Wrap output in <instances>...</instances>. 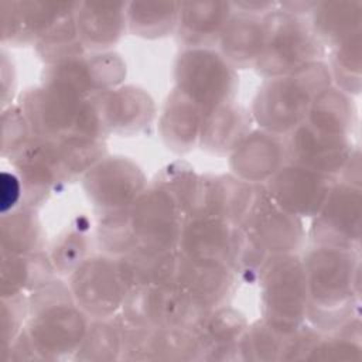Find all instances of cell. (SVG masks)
I'll list each match as a JSON object with an SVG mask.
<instances>
[{"label": "cell", "mask_w": 362, "mask_h": 362, "mask_svg": "<svg viewBox=\"0 0 362 362\" xmlns=\"http://www.w3.org/2000/svg\"><path fill=\"white\" fill-rule=\"evenodd\" d=\"M301 259L308 291L305 321L320 332H329L356 317L359 252L314 245Z\"/></svg>", "instance_id": "6da1fadb"}, {"label": "cell", "mask_w": 362, "mask_h": 362, "mask_svg": "<svg viewBox=\"0 0 362 362\" xmlns=\"http://www.w3.org/2000/svg\"><path fill=\"white\" fill-rule=\"evenodd\" d=\"M33 136L31 127L18 105L3 109L1 113V156L8 157Z\"/></svg>", "instance_id": "7dc6e473"}, {"label": "cell", "mask_w": 362, "mask_h": 362, "mask_svg": "<svg viewBox=\"0 0 362 362\" xmlns=\"http://www.w3.org/2000/svg\"><path fill=\"white\" fill-rule=\"evenodd\" d=\"M235 226L204 214L188 218L184 221L177 250L187 257L228 263Z\"/></svg>", "instance_id": "d4e9b609"}, {"label": "cell", "mask_w": 362, "mask_h": 362, "mask_svg": "<svg viewBox=\"0 0 362 362\" xmlns=\"http://www.w3.org/2000/svg\"><path fill=\"white\" fill-rule=\"evenodd\" d=\"M202 110L173 89L163 107L158 130L165 146L174 153L184 154L199 143Z\"/></svg>", "instance_id": "4316f807"}, {"label": "cell", "mask_w": 362, "mask_h": 362, "mask_svg": "<svg viewBox=\"0 0 362 362\" xmlns=\"http://www.w3.org/2000/svg\"><path fill=\"white\" fill-rule=\"evenodd\" d=\"M175 86L181 95L206 113L233 102L239 78L219 51L214 48H184L174 65Z\"/></svg>", "instance_id": "52a82bcc"}, {"label": "cell", "mask_w": 362, "mask_h": 362, "mask_svg": "<svg viewBox=\"0 0 362 362\" xmlns=\"http://www.w3.org/2000/svg\"><path fill=\"white\" fill-rule=\"evenodd\" d=\"M16 93V69L10 55L1 51V107L11 106Z\"/></svg>", "instance_id": "681fc988"}, {"label": "cell", "mask_w": 362, "mask_h": 362, "mask_svg": "<svg viewBox=\"0 0 362 362\" xmlns=\"http://www.w3.org/2000/svg\"><path fill=\"white\" fill-rule=\"evenodd\" d=\"M361 212V188L335 181L321 209L313 216L310 228L313 242L359 252Z\"/></svg>", "instance_id": "7c38bea8"}, {"label": "cell", "mask_w": 362, "mask_h": 362, "mask_svg": "<svg viewBox=\"0 0 362 362\" xmlns=\"http://www.w3.org/2000/svg\"><path fill=\"white\" fill-rule=\"evenodd\" d=\"M88 253V238L82 228H71L61 233L49 252V259L57 274L69 276Z\"/></svg>", "instance_id": "ee69618b"}, {"label": "cell", "mask_w": 362, "mask_h": 362, "mask_svg": "<svg viewBox=\"0 0 362 362\" xmlns=\"http://www.w3.org/2000/svg\"><path fill=\"white\" fill-rule=\"evenodd\" d=\"M86 197L102 214L132 206L147 188L143 170L123 156H105L82 175Z\"/></svg>", "instance_id": "8fae6325"}, {"label": "cell", "mask_w": 362, "mask_h": 362, "mask_svg": "<svg viewBox=\"0 0 362 362\" xmlns=\"http://www.w3.org/2000/svg\"><path fill=\"white\" fill-rule=\"evenodd\" d=\"M122 345V325L116 315L112 318H93L74 359L90 362L116 361L120 359Z\"/></svg>", "instance_id": "d590c367"}, {"label": "cell", "mask_w": 362, "mask_h": 362, "mask_svg": "<svg viewBox=\"0 0 362 362\" xmlns=\"http://www.w3.org/2000/svg\"><path fill=\"white\" fill-rule=\"evenodd\" d=\"M129 212L137 247L156 252L177 250L185 218L165 188L151 184L136 198Z\"/></svg>", "instance_id": "30bf717a"}, {"label": "cell", "mask_w": 362, "mask_h": 362, "mask_svg": "<svg viewBox=\"0 0 362 362\" xmlns=\"http://www.w3.org/2000/svg\"><path fill=\"white\" fill-rule=\"evenodd\" d=\"M236 281L238 277L228 263L192 259L178 252L175 283L209 308L223 305L232 296Z\"/></svg>", "instance_id": "d6986e66"}, {"label": "cell", "mask_w": 362, "mask_h": 362, "mask_svg": "<svg viewBox=\"0 0 362 362\" xmlns=\"http://www.w3.org/2000/svg\"><path fill=\"white\" fill-rule=\"evenodd\" d=\"M361 338L351 337L337 329L332 337H321L310 351L307 359L317 361H351L361 359Z\"/></svg>", "instance_id": "bcb514c9"}, {"label": "cell", "mask_w": 362, "mask_h": 362, "mask_svg": "<svg viewBox=\"0 0 362 362\" xmlns=\"http://www.w3.org/2000/svg\"><path fill=\"white\" fill-rule=\"evenodd\" d=\"M288 334L279 332L266 321L249 324L238 344L239 361L272 362L281 361Z\"/></svg>", "instance_id": "74e56055"}, {"label": "cell", "mask_w": 362, "mask_h": 362, "mask_svg": "<svg viewBox=\"0 0 362 362\" xmlns=\"http://www.w3.org/2000/svg\"><path fill=\"white\" fill-rule=\"evenodd\" d=\"M310 27L320 42L332 48L349 37L361 33L362 3L317 1L310 13Z\"/></svg>", "instance_id": "4dcf8cb0"}, {"label": "cell", "mask_w": 362, "mask_h": 362, "mask_svg": "<svg viewBox=\"0 0 362 362\" xmlns=\"http://www.w3.org/2000/svg\"><path fill=\"white\" fill-rule=\"evenodd\" d=\"M331 85L329 66L321 59L288 75L267 78L253 98L252 119L259 129L286 137L305 120L313 100Z\"/></svg>", "instance_id": "3957f363"}, {"label": "cell", "mask_w": 362, "mask_h": 362, "mask_svg": "<svg viewBox=\"0 0 362 362\" xmlns=\"http://www.w3.org/2000/svg\"><path fill=\"white\" fill-rule=\"evenodd\" d=\"M57 279V272L47 253H1V298L31 293Z\"/></svg>", "instance_id": "f1b7e54d"}, {"label": "cell", "mask_w": 362, "mask_h": 362, "mask_svg": "<svg viewBox=\"0 0 362 362\" xmlns=\"http://www.w3.org/2000/svg\"><path fill=\"white\" fill-rule=\"evenodd\" d=\"M86 99L89 98L65 82L42 79L41 85L21 93L17 105L34 136L61 139L72 133Z\"/></svg>", "instance_id": "9c48e42d"}, {"label": "cell", "mask_w": 362, "mask_h": 362, "mask_svg": "<svg viewBox=\"0 0 362 362\" xmlns=\"http://www.w3.org/2000/svg\"><path fill=\"white\" fill-rule=\"evenodd\" d=\"M334 177L286 163L263 187L284 211L298 218H313L325 202Z\"/></svg>", "instance_id": "9a60e30c"}, {"label": "cell", "mask_w": 362, "mask_h": 362, "mask_svg": "<svg viewBox=\"0 0 362 362\" xmlns=\"http://www.w3.org/2000/svg\"><path fill=\"white\" fill-rule=\"evenodd\" d=\"M74 301L89 318H112L119 314L130 290L117 257L93 255L86 257L69 276Z\"/></svg>", "instance_id": "ba28073f"}, {"label": "cell", "mask_w": 362, "mask_h": 362, "mask_svg": "<svg viewBox=\"0 0 362 362\" xmlns=\"http://www.w3.org/2000/svg\"><path fill=\"white\" fill-rule=\"evenodd\" d=\"M126 1H79L75 24L86 51L102 52L116 45L127 30Z\"/></svg>", "instance_id": "ffe728a7"}, {"label": "cell", "mask_w": 362, "mask_h": 362, "mask_svg": "<svg viewBox=\"0 0 362 362\" xmlns=\"http://www.w3.org/2000/svg\"><path fill=\"white\" fill-rule=\"evenodd\" d=\"M264 23L256 17L233 11L223 27L218 44L221 55L233 68L253 66L263 49Z\"/></svg>", "instance_id": "83f0119b"}, {"label": "cell", "mask_w": 362, "mask_h": 362, "mask_svg": "<svg viewBox=\"0 0 362 362\" xmlns=\"http://www.w3.org/2000/svg\"><path fill=\"white\" fill-rule=\"evenodd\" d=\"M153 184L165 188L174 197L185 219L202 215V175H198L188 163L168 164Z\"/></svg>", "instance_id": "e575fe53"}, {"label": "cell", "mask_w": 362, "mask_h": 362, "mask_svg": "<svg viewBox=\"0 0 362 362\" xmlns=\"http://www.w3.org/2000/svg\"><path fill=\"white\" fill-rule=\"evenodd\" d=\"M263 23L264 44L253 68L266 79L288 75L324 57L325 47L315 37L305 17L277 7L263 17Z\"/></svg>", "instance_id": "8992f818"}, {"label": "cell", "mask_w": 362, "mask_h": 362, "mask_svg": "<svg viewBox=\"0 0 362 362\" xmlns=\"http://www.w3.org/2000/svg\"><path fill=\"white\" fill-rule=\"evenodd\" d=\"M122 276L130 288L175 283L178 250L156 252L143 247L117 257Z\"/></svg>", "instance_id": "f546056e"}, {"label": "cell", "mask_w": 362, "mask_h": 362, "mask_svg": "<svg viewBox=\"0 0 362 362\" xmlns=\"http://www.w3.org/2000/svg\"><path fill=\"white\" fill-rule=\"evenodd\" d=\"M256 195V185L233 174L202 175V214L240 225Z\"/></svg>", "instance_id": "603a6c76"}, {"label": "cell", "mask_w": 362, "mask_h": 362, "mask_svg": "<svg viewBox=\"0 0 362 362\" xmlns=\"http://www.w3.org/2000/svg\"><path fill=\"white\" fill-rule=\"evenodd\" d=\"M83 66L92 96L119 88L126 76V64L113 51L86 54L83 57Z\"/></svg>", "instance_id": "b9f144b4"}, {"label": "cell", "mask_w": 362, "mask_h": 362, "mask_svg": "<svg viewBox=\"0 0 362 362\" xmlns=\"http://www.w3.org/2000/svg\"><path fill=\"white\" fill-rule=\"evenodd\" d=\"M233 14L230 1H180L177 37L184 48H212Z\"/></svg>", "instance_id": "7402d4cb"}, {"label": "cell", "mask_w": 362, "mask_h": 362, "mask_svg": "<svg viewBox=\"0 0 362 362\" xmlns=\"http://www.w3.org/2000/svg\"><path fill=\"white\" fill-rule=\"evenodd\" d=\"M55 141L58 156L68 177V181L83 175L106 156L105 140L79 136H65L61 139H55Z\"/></svg>", "instance_id": "f35d334b"}, {"label": "cell", "mask_w": 362, "mask_h": 362, "mask_svg": "<svg viewBox=\"0 0 362 362\" xmlns=\"http://www.w3.org/2000/svg\"><path fill=\"white\" fill-rule=\"evenodd\" d=\"M6 158L21 181L23 205L38 208L55 188L68 181L55 139L33 134Z\"/></svg>", "instance_id": "4fadbf2b"}, {"label": "cell", "mask_w": 362, "mask_h": 362, "mask_svg": "<svg viewBox=\"0 0 362 362\" xmlns=\"http://www.w3.org/2000/svg\"><path fill=\"white\" fill-rule=\"evenodd\" d=\"M98 240L106 255L113 257H119L137 247L129 208L100 215L98 223Z\"/></svg>", "instance_id": "7bdbcfd3"}, {"label": "cell", "mask_w": 362, "mask_h": 362, "mask_svg": "<svg viewBox=\"0 0 362 362\" xmlns=\"http://www.w3.org/2000/svg\"><path fill=\"white\" fill-rule=\"evenodd\" d=\"M211 313L212 308L173 283L130 288L117 317L134 328H181L198 335Z\"/></svg>", "instance_id": "5b68a950"}, {"label": "cell", "mask_w": 362, "mask_h": 362, "mask_svg": "<svg viewBox=\"0 0 362 362\" xmlns=\"http://www.w3.org/2000/svg\"><path fill=\"white\" fill-rule=\"evenodd\" d=\"M23 202V185L17 174H1V214L13 211Z\"/></svg>", "instance_id": "c3c4849f"}, {"label": "cell", "mask_w": 362, "mask_h": 362, "mask_svg": "<svg viewBox=\"0 0 362 362\" xmlns=\"http://www.w3.org/2000/svg\"><path fill=\"white\" fill-rule=\"evenodd\" d=\"M284 141L287 163L334 178L341 174L354 151L349 137L317 132L305 122L287 134Z\"/></svg>", "instance_id": "e0dca14e"}, {"label": "cell", "mask_w": 362, "mask_h": 362, "mask_svg": "<svg viewBox=\"0 0 362 362\" xmlns=\"http://www.w3.org/2000/svg\"><path fill=\"white\" fill-rule=\"evenodd\" d=\"M79 1H0L1 44L30 45L45 35L62 17L74 13Z\"/></svg>", "instance_id": "2e32d148"}, {"label": "cell", "mask_w": 362, "mask_h": 362, "mask_svg": "<svg viewBox=\"0 0 362 362\" xmlns=\"http://www.w3.org/2000/svg\"><path fill=\"white\" fill-rule=\"evenodd\" d=\"M252 115L233 102L218 106L202 116L198 146L216 156L230 154L252 130Z\"/></svg>", "instance_id": "cb8c5ba5"}, {"label": "cell", "mask_w": 362, "mask_h": 362, "mask_svg": "<svg viewBox=\"0 0 362 362\" xmlns=\"http://www.w3.org/2000/svg\"><path fill=\"white\" fill-rule=\"evenodd\" d=\"M27 304L24 332L38 359L74 358L90 321L74 301L69 286L54 279L31 291Z\"/></svg>", "instance_id": "7a4b0ae2"}, {"label": "cell", "mask_w": 362, "mask_h": 362, "mask_svg": "<svg viewBox=\"0 0 362 362\" xmlns=\"http://www.w3.org/2000/svg\"><path fill=\"white\" fill-rule=\"evenodd\" d=\"M109 133L133 134L154 119L156 106L148 92L134 85H120L96 96Z\"/></svg>", "instance_id": "44dd1931"}, {"label": "cell", "mask_w": 362, "mask_h": 362, "mask_svg": "<svg viewBox=\"0 0 362 362\" xmlns=\"http://www.w3.org/2000/svg\"><path fill=\"white\" fill-rule=\"evenodd\" d=\"M233 11L264 17L266 14L272 13L277 8V1H264V0H243V1H230Z\"/></svg>", "instance_id": "f907efd6"}, {"label": "cell", "mask_w": 362, "mask_h": 362, "mask_svg": "<svg viewBox=\"0 0 362 362\" xmlns=\"http://www.w3.org/2000/svg\"><path fill=\"white\" fill-rule=\"evenodd\" d=\"M35 49L47 65L83 57L86 48L76 31L75 11L62 17L45 35H42L35 42Z\"/></svg>", "instance_id": "8d00e7d4"}, {"label": "cell", "mask_w": 362, "mask_h": 362, "mask_svg": "<svg viewBox=\"0 0 362 362\" xmlns=\"http://www.w3.org/2000/svg\"><path fill=\"white\" fill-rule=\"evenodd\" d=\"M304 122L317 132L349 137L355 124V106L351 95L331 85L313 100Z\"/></svg>", "instance_id": "1f68e13d"}, {"label": "cell", "mask_w": 362, "mask_h": 362, "mask_svg": "<svg viewBox=\"0 0 362 362\" xmlns=\"http://www.w3.org/2000/svg\"><path fill=\"white\" fill-rule=\"evenodd\" d=\"M262 320L283 334L305 321L308 291L303 259L297 253L269 256L257 280Z\"/></svg>", "instance_id": "277c9868"}, {"label": "cell", "mask_w": 362, "mask_h": 362, "mask_svg": "<svg viewBox=\"0 0 362 362\" xmlns=\"http://www.w3.org/2000/svg\"><path fill=\"white\" fill-rule=\"evenodd\" d=\"M267 257L269 253L256 240V238L242 225H236L228 259V264L236 277L247 283L256 281Z\"/></svg>", "instance_id": "ab89813d"}, {"label": "cell", "mask_w": 362, "mask_h": 362, "mask_svg": "<svg viewBox=\"0 0 362 362\" xmlns=\"http://www.w3.org/2000/svg\"><path fill=\"white\" fill-rule=\"evenodd\" d=\"M247 325L245 315L229 305L223 304L212 310L198 334L199 361H239L238 344Z\"/></svg>", "instance_id": "484cf974"}, {"label": "cell", "mask_w": 362, "mask_h": 362, "mask_svg": "<svg viewBox=\"0 0 362 362\" xmlns=\"http://www.w3.org/2000/svg\"><path fill=\"white\" fill-rule=\"evenodd\" d=\"M1 253L31 255L42 250L44 232L37 208L20 205L1 214L0 219Z\"/></svg>", "instance_id": "d6a6232c"}, {"label": "cell", "mask_w": 362, "mask_h": 362, "mask_svg": "<svg viewBox=\"0 0 362 362\" xmlns=\"http://www.w3.org/2000/svg\"><path fill=\"white\" fill-rule=\"evenodd\" d=\"M28 317L27 296L18 294L13 297L1 298L0 314V354L1 358L23 332Z\"/></svg>", "instance_id": "f6af8a7d"}, {"label": "cell", "mask_w": 362, "mask_h": 362, "mask_svg": "<svg viewBox=\"0 0 362 362\" xmlns=\"http://www.w3.org/2000/svg\"><path fill=\"white\" fill-rule=\"evenodd\" d=\"M286 163L284 137L262 129H252L229 154L232 174L253 185L266 184Z\"/></svg>", "instance_id": "ac0fdd59"}, {"label": "cell", "mask_w": 362, "mask_h": 362, "mask_svg": "<svg viewBox=\"0 0 362 362\" xmlns=\"http://www.w3.org/2000/svg\"><path fill=\"white\" fill-rule=\"evenodd\" d=\"M180 1H130L127 30L143 38H161L177 30Z\"/></svg>", "instance_id": "836d02e7"}, {"label": "cell", "mask_w": 362, "mask_h": 362, "mask_svg": "<svg viewBox=\"0 0 362 362\" xmlns=\"http://www.w3.org/2000/svg\"><path fill=\"white\" fill-rule=\"evenodd\" d=\"M240 225L256 238L269 256L297 253L304 240L303 219L279 206L263 184L256 185L255 201Z\"/></svg>", "instance_id": "5bb4252c"}, {"label": "cell", "mask_w": 362, "mask_h": 362, "mask_svg": "<svg viewBox=\"0 0 362 362\" xmlns=\"http://www.w3.org/2000/svg\"><path fill=\"white\" fill-rule=\"evenodd\" d=\"M329 72L337 88L348 95L361 90V33L334 47Z\"/></svg>", "instance_id": "60d3db41"}]
</instances>
